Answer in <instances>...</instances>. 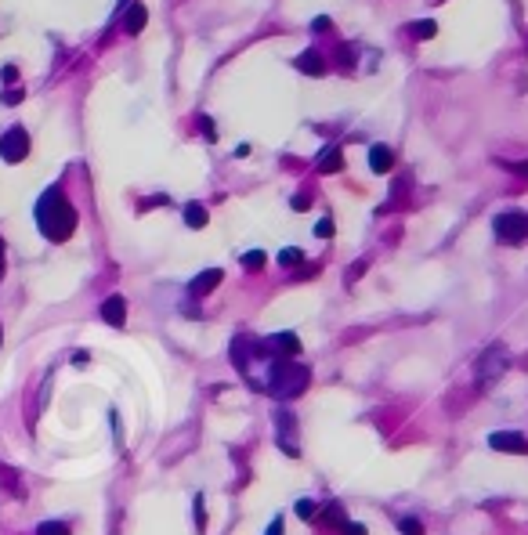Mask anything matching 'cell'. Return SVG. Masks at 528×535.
Returning <instances> with one entry per match:
<instances>
[{
    "instance_id": "6da1fadb",
    "label": "cell",
    "mask_w": 528,
    "mask_h": 535,
    "mask_svg": "<svg viewBox=\"0 0 528 535\" xmlns=\"http://www.w3.org/2000/svg\"><path fill=\"white\" fill-rule=\"evenodd\" d=\"M36 224H40V231H44V239H51V243H66L76 231V210H73V203L66 199L62 188H48L44 196H40Z\"/></svg>"
},
{
    "instance_id": "7a4b0ae2",
    "label": "cell",
    "mask_w": 528,
    "mask_h": 535,
    "mask_svg": "<svg viewBox=\"0 0 528 535\" xmlns=\"http://www.w3.org/2000/svg\"><path fill=\"white\" fill-rule=\"evenodd\" d=\"M311 373L304 366H297L293 358H276L268 369V394L279 398V401H290V398H301V391L308 387Z\"/></svg>"
},
{
    "instance_id": "3957f363",
    "label": "cell",
    "mask_w": 528,
    "mask_h": 535,
    "mask_svg": "<svg viewBox=\"0 0 528 535\" xmlns=\"http://www.w3.org/2000/svg\"><path fill=\"white\" fill-rule=\"evenodd\" d=\"M474 369H478V380L481 383H492V380H499L506 369H511V351H506L503 344H489V348L478 355Z\"/></svg>"
},
{
    "instance_id": "277c9868",
    "label": "cell",
    "mask_w": 528,
    "mask_h": 535,
    "mask_svg": "<svg viewBox=\"0 0 528 535\" xmlns=\"http://www.w3.org/2000/svg\"><path fill=\"white\" fill-rule=\"evenodd\" d=\"M492 228H496V239H499V243H506V246H518V243H525V239H528V213L506 210V213H499V217L492 221Z\"/></svg>"
},
{
    "instance_id": "5b68a950",
    "label": "cell",
    "mask_w": 528,
    "mask_h": 535,
    "mask_svg": "<svg viewBox=\"0 0 528 535\" xmlns=\"http://www.w3.org/2000/svg\"><path fill=\"white\" fill-rule=\"evenodd\" d=\"M26 156H29L26 127H11V131H4V138H0V159L4 163H22Z\"/></svg>"
},
{
    "instance_id": "8992f818",
    "label": "cell",
    "mask_w": 528,
    "mask_h": 535,
    "mask_svg": "<svg viewBox=\"0 0 528 535\" xmlns=\"http://www.w3.org/2000/svg\"><path fill=\"white\" fill-rule=\"evenodd\" d=\"M261 351L271 355V358H293V355H301V336L297 333H276V336L264 340Z\"/></svg>"
},
{
    "instance_id": "52a82bcc",
    "label": "cell",
    "mask_w": 528,
    "mask_h": 535,
    "mask_svg": "<svg viewBox=\"0 0 528 535\" xmlns=\"http://www.w3.org/2000/svg\"><path fill=\"white\" fill-rule=\"evenodd\" d=\"M489 445L496 452H514V456H528V438L521 431H492Z\"/></svg>"
},
{
    "instance_id": "ba28073f",
    "label": "cell",
    "mask_w": 528,
    "mask_h": 535,
    "mask_svg": "<svg viewBox=\"0 0 528 535\" xmlns=\"http://www.w3.org/2000/svg\"><path fill=\"white\" fill-rule=\"evenodd\" d=\"M221 279H224L221 268H206V271H199L196 279L188 283V293H192V297H206V293H214V286H221Z\"/></svg>"
},
{
    "instance_id": "9c48e42d",
    "label": "cell",
    "mask_w": 528,
    "mask_h": 535,
    "mask_svg": "<svg viewBox=\"0 0 528 535\" xmlns=\"http://www.w3.org/2000/svg\"><path fill=\"white\" fill-rule=\"evenodd\" d=\"M101 318L109 322L113 329H120L127 322V301L116 293V297H105V304H101Z\"/></svg>"
},
{
    "instance_id": "30bf717a",
    "label": "cell",
    "mask_w": 528,
    "mask_h": 535,
    "mask_svg": "<svg viewBox=\"0 0 528 535\" xmlns=\"http://www.w3.org/2000/svg\"><path fill=\"white\" fill-rule=\"evenodd\" d=\"M297 69L308 73V76H322V73H326V58L315 51V48H308V51L297 55Z\"/></svg>"
},
{
    "instance_id": "8fae6325",
    "label": "cell",
    "mask_w": 528,
    "mask_h": 535,
    "mask_svg": "<svg viewBox=\"0 0 528 535\" xmlns=\"http://www.w3.org/2000/svg\"><path fill=\"white\" fill-rule=\"evenodd\" d=\"M394 166V152L387 145H373L369 148V170L373 174H387V170Z\"/></svg>"
},
{
    "instance_id": "7c38bea8",
    "label": "cell",
    "mask_w": 528,
    "mask_h": 535,
    "mask_svg": "<svg viewBox=\"0 0 528 535\" xmlns=\"http://www.w3.org/2000/svg\"><path fill=\"white\" fill-rule=\"evenodd\" d=\"M315 163H319L322 174H336V170H344V152L336 145H329V148H322V152H319V159H315Z\"/></svg>"
},
{
    "instance_id": "4fadbf2b",
    "label": "cell",
    "mask_w": 528,
    "mask_h": 535,
    "mask_svg": "<svg viewBox=\"0 0 528 535\" xmlns=\"http://www.w3.org/2000/svg\"><path fill=\"white\" fill-rule=\"evenodd\" d=\"M145 22H149V11H145V4H131V8H127V15H123V29L131 33V36L141 33Z\"/></svg>"
},
{
    "instance_id": "5bb4252c",
    "label": "cell",
    "mask_w": 528,
    "mask_h": 535,
    "mask_svg": "<svg viewBox=\"0 0 528 535\" xmlns=\"http://www.w3.org/2000/svg\"><path fill=\"white\" fill-rule=\"evenodd\" d=\"M206 221H210V213H206V206L203 203H185V224L188 228H206Z\"/></svg>"
},
{
    "instance_id": "9a60e30c",
    "label": "cell",
    "mask_w": 528,
    "mask_h": 535,
    "mask_svg": "<svg viewBox=\"0 0 528 535\" xmlns=\"http://www.w3.org/2000/svg\"><path fill=\"white\" fill-rule=\"evenodd\" d=\"M322 525H329V528H344L348 525V518H344V510H341V503H333V506H326V513H322Z\"/></svg>"
},
{
    "instance_id": "2e32d148",
    "label": "cell",
    "mask_w": 528,
    "mask_h": 535,
    "mask_svg": "<svg viewBox=\"0 0 528 535\" xmlns=\"http://www.w3.org/2000/svg\"><path fill=\"white\" fill-rule=\"evenodd\" d=\"M438 33V22H434V18H420V22L413 26V36L416 40H431Z\"/></svg>"
},
{
    "instance_id": "e0dca14e",
    "label": "cell",
    "mask_w": 528,
    "mask_h": 535,
    "mask_svg": "<svg viewBox=\"0 0 528 535\" xmlns=\"http://www.w3.org/2000/svg\"><path fill=\"white\" fill-rule=\"evenodd\" d=\"M301 261H304V253H301L297 246H286V250L279 253V264H283V268H297Z\"/></svg>"
},
{
    "instance_id": "ac0fdd59",
    "label": "cell",
    "mask_w": 528,
    "mask_h": 535,
    "mask_svg": "<svg viewBox=\"0 0 528 535\" xmlns=\"http://www.w3.org/2000/svg\"><path fill=\"white\" fill-rule=\"evenodd\" d=\"M264 261H268V257H264L261 250H250V253H243V268H246V271H257V268H264Z\"/></svg>"
},
{
    "instance_id": "d6986e66",
    "label": "cell",
    "mask_w": 528,
    "mask_h": 535,
    "mask_svg": "<svg viewBox=\"0 0 528 535\" xmlns=\"http://www.w3.org/2000/svg\"><path fill=\"white\" fill-rule=\"evenodd\" d=\"M36 535H69V525L66 521H44L36 528Z\"/></svg>"
},
{
    "instance_id": "ffe728a7",
    "label": "cell",
    "mask_w": 528,
    "mask_h": 535,
    "mask_svg": "<svg viewBox=\"0 0 528 535\" xmlns=\"http://www.w3.org/2000/svg\"><path fill=\"white\" fill-rule=\"evenodd\" d=\"M398 532H402V535H424V525H420L416 518H402V521H398Z\"/></svg>"
},
{
    "instance_id": "44dd1931",
    "label": "cell",
    "mask_w": 528,
    "mask_h": 535,
    "mask_svg": "<svg viewBox=\"0 0 528 535\" xmlns=\"http://www.w3.org/2000/svg\"><path fill=\"white\" fill-rule=\"evenodd\" d=\"M336 231V224H333V217H322L319 224H315V235H319V239H329V235Z\"/></svg>"
},
{
    "instance_id": "7402d4cb",
    "label": "cell",
    "mask_w": 528,
    "mask_h": 535,
    "mask_svg": "<svg viewBox=\"0 0 528 535\" xmlns=\"http://www.w3.org/2000/svg\"><path fill=\"white\" fill-rule=\"evenodd\" d=\"M293 510H297V518H304V521L315 518V503L311 499H297V506H293Z\"/></svg>"
},
{
    "instance_id": "603a6c76",
    "label": "cell",
    "mask_w": 528,
    "mask_h": 535,
    "mask_svg": "<svg viewBox=\"0 0 528 535\" xmlns=\"http://www.w3.org/2000/svg\"><path fill=\"white\" fill-rule=\"evenodd\" d=\"M199 131L206 134V141H217V127H214V123H210L206 116H199Z\"/></svg>"
},
{
    "instance_id": "cb8c5ba5",
    "label": "cell",
    "mask_w": 528,
    "mask_h": 535,
    "mask_svg": "<svg viewBox=\"0 0 528 535\" xmlns=\"http://www.w3.org/2000/svg\"><path fill=\"white\" fill-rule=\"evenodd\" d=\"M196 528H206V513H203V496H196Z\"/></svg>"
},
{
    "instance_id": "d4e9b609",
    "label": "cell",
    "mask_w": 528,
    "mask_h": 535,
    "mask_svg": "<svg viewBox=\"0 0 528 535\" xmlns=\"http://www.w3.org/2000/svg\"><path fill=\"white\" fill-rule=\"evenodd\" d=\"M329 26H333V22H329V15H319V18L311 22V29H315V33H326Z\"/></svg>"
},
{
    "instance_id": "484cf974",
    "label": "cell",
    "mask_w": 528,
    "mask_h": 535,
    "mask_svg": "<svg viewBox=\"0 0 528 535\" xmlns=\"http://www.w3.org/2000/svg\"><path fill=\"white\" fill-rule=\"evenodd\" d=\"M341 532H344V535H366V525H358V521H348Z\"/></svg>"
},
{
    "instance_id": "4316f807",
    "label": "cell",
    "mask_w": 528,
    "mask_h": 535,
    "mask_svg": "<svg viewBox=\"0 0 528 535\" xmlns=\"http://www.w3.org/2000/svg\"><path fill=\"white\" fill-rule=\"evenodd\" d=\"M506 170H514L518 178H528V159H521V163H506Z\"/></svg>"
},
{
    "instance_id": "83f0119b",
    "label": "cell",
    "mask_w": 528,
    "mask_h": 535,
    "mask_svg": "<svg viewBox=\"0 0 528 535\" xmlns=\"http://www.w3.org/2000/svg\"><path fill=\"white\" fill-rule=\"evenodd\" d=\"M290 206H293V210H308V206H311V199H308V196H293V199H290Z\"/></svg>"
},
{
    "instance_id": "f1b7e54d",
    "label": "cell",
    "mask_w": 528,
    "mask_h": 535,
    "mask_svg": "<svg viewBox=\"0 0 528 535\" xmlns=\"http://www.w3.org/2000/svg\"><path fill=\"white\" fill-rule=\"evenodd\" d=\"M0 76H4V83H15L18 80V69L15 66H4V73H0Z\"/></svg>"
},
{
    "instance_id": "f546056e",
    "label": "cell",
    "mask_w": 528,
    "mask_h": 535,
    "mask_svg": "<svg viewBox=\"0 0 528 535\" xmlns=\"http://www.w3.org/2000/svg\"><path fill=\"white\" fill-rule=\"evenodd\" d=\"M264 535H283V518H271V528Z\"/></svg>"
},
{
    "instance_id": "4dcf8cb0",
    "label": "cell",
    "mask_w": 528,
    "mask_h": 535,
    "mask_svg": "<svg viewBox=\"0 0 528 535\" xmlns=\"http://www.w3.org/2000/svg\"><path fill=\"white\" fill-rule=\"evenodd\" d=\"M4 101H8V105H15V101H22V91H8V94H4Z\"/></svg>"
},
{
    "instance_id": "1f68e13d",
    "label": "cell",
    "mask_w": 528,
    "mask_h": 535,
    "mask_svg": "<svg viewBox=\"0 0 528 535\" xmlns=\"http://www.w3.org/2000/svg\"><path fill=\"white\" fill-rule=\"evenodd\" d=\"M0 279H4V239H0Z\"/></svg>"
},
{
    "instance_id": "d6a6232c",
    "label": "cell",
    "mask_w": 528,
    "mask_h": 535,
    "mask_svg": "<svg viewBox=\"0 0 528 535\" xmlns=\"http://www.w3.org/2000/svg\"><path fill=\"white\" fill-rule=\"evenodd\" d=\"M0 344H4V329H0Z\"/></svg>"
}]
</instances>
